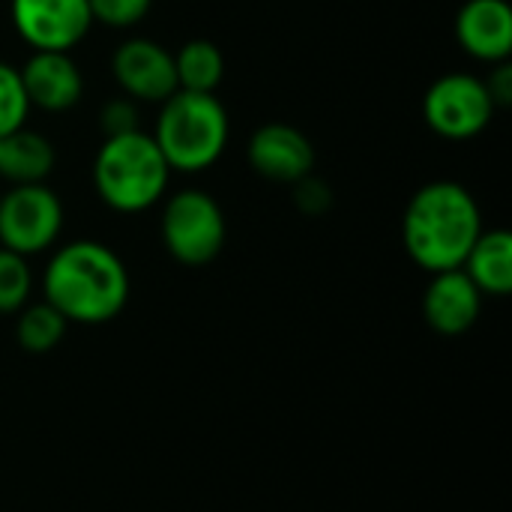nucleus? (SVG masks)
I'll return each instance as SVG.
<instances>
[{
  "instance_id": "f257e3e1",
  "label": "nucleus",
  "mask_w": 512,
  "mask_h": 512,
  "mask_svg": "<svg viewBox=\"0 0 512 512\" xmlns=\"http://www.w3.org/2000/svg\"><path fill=\"white\" fill-rule=\"evenodd\" d=\"M42 300L69 324H108L129 303V270L105 243H66L45 264Z\"/></svg>"
},
{
  "instance_id": "f03ea898",
  "label": "nucleus",
  "mask_w": 512,
  "mask_h": 512,
  "mask_svg": "<svg viewBox=\"0 0 512 512\" xmlns=\"http://www.w3.org/2000/svg\"><path fill=\"white\" fill-rule=\"evenodd\" d=\"M480 234V204L462 183L453 180H435L417 189L402 216L405 252L429 273L462 267Z\"/></svg>"
},
{
  "instance_id": "7ed1b4c3",
  "label": "nucleus",
  "mask_w": 512,
  "mask_h": 512,
  "mask_svg": "<svg viewBox=\"0 0 512 512\" xmlns=\"http://www.w3.org/2000/svg\"><path fill=\"white\" fill-rule=\"evenodd\" d=\"M231 120L216 93L177 90L162 102L153 141L171 171L198 174L219 162L228 147Z\"/></svg>"
},
{
  "instance_id": "20e7f679",
  "label": "nucleus",
  "mask_w": 512,
  "mask_h": 512,
  "mask_svg": "<svg viewBox=\"0 0 512 512\" xmlns=\"http://www.w3.org/2000/svg\"><path fill=\"white\" fill-rule=\"evenodd\" d=\"M171 168L153 135L135 129L105 138L93 159L96 195L117 213H144L168 189Z\"/></svg>"
},
{
  "instance_id": "39448f33",
  "label": "nucleus",
  "mask_w": 512,
  "mask_h": 512,
  "mask_svg": "<svg viewBox=\"0 0 512 512\" xmlns=\"http://www.w3.org/2000/svg\"><path fill=\"white\" fill-rule=\"evenodd\" d=\"M228 225L219 201L201 189H183L162 210V243L186 267H204L225 249Z\"/></svg>"
},
{
  "instance_id": "423d86ee",
  "label": "nucleus",
  "mask_w": 512,
  "mask_h": 512,
  "mask_svg": "<svg viewBox=\"0 0 512 512\" xmlns=\"http://www.w3.org/2000/svg\"><path fill=\"white\" fill-rule=\"evenodd\" d=\"M63 231V204L45 183L12 186L0 195V246L24 258L57 243Z\"/></svg>"
},
{
  "instance_id": "0eeeda50",
  "label": "nucleus",
  "mask_w": 512,
  "mask_h": 512,
  "mask_svg": "<svg viewBox=\"0 0 512 512\" xmlns=\"http://www.w3.org/2000/svg\"><path fill=\"white\" fill-rule=\"evenodd\" d=\"M495 108L498 105L492 102L486 81L465 72H450L438 78L423 99V117L429 129L450 141L480 135L492 123Z\"/></svg>"
},
{
  "instance_id": "6e6552de",
  "label": "nucleus",
  "mask_w": 512,
  "mask_h": 512,
  "mask_svg": "<svg viewBox=\"0 0 512 512\" xmlns=\"http://www.w3.org/2000/svg\"><path fill=\"white\" fill-rule=\"evenodd\" d=\"M9 12L33 51H72L93 27L87 0H12Z\"/></svg>"
},
{
  "instance_id": "1a4fd4ad",
  "label": "nucleus",
  "mask_w": 512,
  "mask_h": 512,
  "mask_svg": "<svg viewBox=\"0 0 512 512\" xmlns=\"http://www.w3.org/2000/svg\"><path fill=\"white\" fill-rule=\"evenodd\" d=\"M111 72L120 90L141 102H165L171 93H177L174 54L165 45L144 36L126 39L114 51Z\"/></svg>"
},
{
  "instance_id": "9d476101",
  "label": "nucleus",
  "mask_w": 512,
  "mask_h": 512,
  "mask_svg": "<svg viewBox=\"0 0 512 512\" xmlns=\"http://www.w3.org/2000/svg\"><path fill=\"white\" fill-rule=\"evenodd\" d=\"M249 165L276 183H297L315 171L312 141L291 123H264L249 141Z\"/></svg>"
},
{
  "instance_id": "9b49d317",
  "label": "nucleus",
  "mask_w": 512,
  "mask_h": 512,
  "mask_svg": "<svg viewBox=\"0 0 512 512\" xmlns=\"http://www.w3.org/2000/svg\"><path fill=\"white\" fill-rule=\"evenodd\" d=\"M483 309V294L468 279L462 267L432 273V282L423 294V318L441 336L468 333Z\"/></svg>"
},
{
  "instance_id": "f8f14e48",
  "label": "nucleus",
  "mask_w": 512,
  "mask_h": 512,
  "mask_svg": "<svg viewBox=\"0 0 512 512\" xmlns=\"http://www.w3.org/2000/svg\"><path fill=\"white\" fill-rule=\"evenodd\" d=\"M459 45L483 60L504 63L512 54V9L507 0H468L456 15Z\"/></svg>"
},
{
  "instance_id": "ddd939ff",
  "label": "nucleus",
  "mask_w": 512,
  "mask_h": 512,
  "mask_svg": "<svg viewBox=\"0 0 512 512\" xmlns=\"http://www.w3.org/2000/svg\"><path fill=\"white\" fill-rule=\"evenodd\" d=\"M18 72L30 105L42 111H66L81 99L84 78L69 51H33Z\"/></svg>"
},
{
  "instance_id": "4468645a",
  "label": "nucleus",
  "mask_w": 512,
  "mask_h": 512,
  "mask_svg": "<svg viewBox=\"0 0 512 512\" xmlns=\"http://www.w3.org/2000/svg\"><path fill=\"white\" fill-rule=\"evenodd\" d=\"M462 270L486 297H507L512 291V234L507 228H492L477 237Z\"/></svg>"
},
{
  "instance_id": "2eb2a0df",
  "label": "nucleus",
  "mask_w": 512,
  "mask_h": 512,
  "mask_svg": "<svg viewBox=\"0 0 512 512\" xmlns=\"http://www.w3.org/2000/svg\"><path fill=\"white\" fill-rule=\"evenodd\" d=\"M54 159V144L45 135L30 132L27 126L0 135V177L12 186L45 183V177L54 171Z\"/></svg>"
},
{
  "instance_id": "dca6fc26",
  "label": "nucleus",
  "mask_w": 512,
  "mask_h": 512,
  "mask_svg": "<svg viewBox=\"0 0 512 512\" xmlns=\"http://www.w3.org/2000/svg\"><path fill=\"white\" fill-rule=\"evenodd\" d=\"M177 90L189 93H216L225 78V57L210 39H192L174 54Z\"/></svg>"
},
{
  "instance_id": "f3484780",
  "label": "nucleus",
  "mask_w": 512,
  "mask_h": 512,
  "mask_svg": "<svg viewBox=\"0 0 512 512\" xmlns=\"http://www.w3.org/2000/svg\"><path fill=\"white\" fill-rule=\"evenodd\" d=\"M69 321L51 306V303H27L18 312V324H15V339L27 354H48L54 351L63 336H66Z\"/></svg>"
},
{
  "instance_id": "a211bd4d",
  "label": "nucleus",
  "mask_w": 512,
  "mask_h": 512,
  "mask_svg": "<svg viewBox=\"0 0 512 512\" xmlns=\"http://www.w3.org/2000/svg\"><path fill=\"white\" fill-rule=\"evenodd\" d=\"M33 294V270L24 255L0 246V315H18Z\"/></svg>"
},
{
  "instance_id": "6ab92c4d",
  "label": "nucleus",
  "mask_w": 512,
  "mask_h": 512,
  "mask_svg": "<svg viewBox=\"0 0 512 512\" xmlns=\"http://www.w3.org/2000/svg\"><path fill=\"white\" fill-rule=\"evenodd\" d=\"M30 114V99L21 84V72L0 60V135H9L24 126Z\"/></svg>"
},
{
  "instance_id": "aec40b11",
  "label": "nucleus",
  "mask_w": 512,
  "mask_h": 512,
  "mask_svg": "<svg viewBox=\"0 0 512 512\" xmlns=\"http://www.w3.org/2000/svg\"><path fill=\"white\" fill-rule=\"evenodd\" d=\"M93 21H102L108 27H132L147 18L153 0H87Z\"/></svg>"
},
{
  "instance_id": "412c9836",
  "label": "nucleus",
  "mask_w": 512,
  "mask_h": 512,
  "mask_svg": "<svg viewBox=\"0 0 512 512\" xmlns=\"http://www.w3.org/2000/svg\"><path fill=\"white\" fill-rule=\"evenodd\" d=\"M138 129V111L129 99H111L105 108H102V132L105 138H114V135H126V132H135Z\"/></svg>"
},
{
  "instance_id": "4be33fe9",
  "label": "nucleus",
  "mask_w": 512,
  "mask_h": 512,
  "mask_svg": "<svg viewBox=\"0 0 512 512\" xmlns=\"http://www.w3.org/2000/svg\"><path fill=\"white\" fill-rule=\"evenodd\" d=\"M294 186H297L294 201H297V207H300L303 213H309V216H321V213L330 207V201H333L330 186H327V183H321V180H315L312 174H309V177H303V180H297Z\"/></svg>"
},
{
  "instance_id": "5701e85b",
  "label": "nucleus",
  "mask_w": 512,
  "mask_h": 512,
  "mask_svg": "<svg viewBox=\"0 0 512 512\" xmlns=\"http://www.w3.org/2000/svg\"><path fill=\"white\" fill-rule=\"evenodd\" d=\"M489 93H492V102L495 105H510L512 102V66L510 60L504 63H495V72L492 78L486 81Z\"/></svg>"
}]
</instances>
